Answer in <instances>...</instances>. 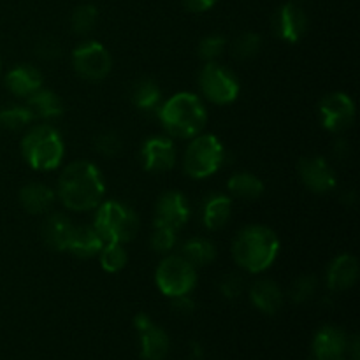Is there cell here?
Masks as SVG:
<instances>
[{"instance_id": "d590c367", "label": "cell", "mask_w": 360, "mask_h": 360, "mask_svg": "<svg viewBox=\"0 0 360 360\" xmlns=\"http://www.w3.org/2000/svg\"><path fill=\"white\" fill-rule=\"evenodd\" d=\"M243 288H245V280H243L239 274H229L224 278V281L220 283L221 294L227 299H236L241 295Z\"/></svg>"}, {"instance_id": "4dcf8cb0", "label": "cell", "mask_w": 360, "mask_h": 360, "mask_svg": "<svg viewBox=\"0 0 360 360\" xmlns=\"http://www.w3.org/2000/svg\"><path fill=\"white\" fill-rule=\"evenodd\" d=\"M260 46H262V41L257 34L253 32H246V34H241L232 44V55L238 60H248L253 58V56L259 53Z\"/></svg>"}, {"instance_id": "8992f818", "label": "cell", "mask_w": 360, "mask_h": 360, "mask_svg": "<svg viewBox=\"0 0 360 360\" xmlns=\"http://www.w3.org/2000/svg\"><path fill=\"white\" fill-rule=\"evenodd\" d=\"M224 144L213 134H202L192 141L185 153V172L200 179L214 174L224 162Z\"/></svg>"}, {"instance_id": "d6986e66", "label": "cell", "mask_w": 360, "mask_h": 360, "mask_svg": "<svg viewBox=\"0 0 360 360\" xmlns=\"http://www.w3.org/2000/svg\"><path fill=\"white\" fill-rule=\"evenodd\" d=\"M42 76L30 65H20L6 76V86L18 97H28L41 88Z\"/></svg>"}, {"instance_id": "4316f807", "label": "cell", "mask_w": 360, "mask_h": 360, "mask_svg": "<svg viewBox=\"0 0 360 360\" xmlns=\"http://www.w3.org/2000/svg\"><path fill=\"white\" fill-rule=\"evenodd\" d=\"M34 120L28 105H7L0 111V127L7 130H21Z\"/></svg>"}, {"instance_id": "74e56055", "label": "cell", "mask_w": 360, "mask_h": 360, "mask_svg": "<svg viewBox=\"0 0 360 360\" xmlns=\"http://www.w3.org/2000/svg\"><path fill=\"white\" fill-rule=\"evenodd\" d=\"M183 6L192 13H204L217 4V0H181Z\"/></svg>"}, {"instance_id": "f1b7e54d", "label": "cell", "mask_w": 360, "mask_h": 360, "mask_svg": "<svg viewBox=\"0 0 360 360\" xmlns=\"http://www.w3.org/2000/svg\"><path fill=\"white\" fill-rule=\"evenodd\" d=\"M98 253H101L102 269L108 271V273H118V271L125 267L127 260H129L127 252L118 243H108L105 246H102Z\"/></svg>"}, {"instance_id": "5bb4252c", "label": "cell", "mask_w": 360, "mask_h": 360, "mask_svg": "<svg viewBox=\"0 0 360 360\" xmlns=\"http://www.w3.org/2000/svg\"><path fill=\"white\" fill-rule=\"evenodd\" d=\"M302 183L315 193H329L336 186V174L322 157H309L299 164Z\"/></svg>"}, {"instance_id": "ab89813d", "label": "cell", "mask_w": 360, "mask_h": 360, "mask_svg": "<svg viewBox=\"0 0 360 360\" xmlns=\"http://www.w3.org/2000/svg\"><path fill=\"white\" fill-rule=\"evenodd\" d=\"M334 150H336L338 157L345 158V157H348V151H350V146H348L347 141H338V143L334 144Z\"/></svg>"}, {"instance_id": "83f0119b", "label": "cell", "mask_w": 360, "mask_h": 360, "mask_svg": "<svg viewBox=\"0 0 360 360\" xmlns=\"http://www.w3.org/2000/svg\"><path fill=\"white\" fill-rule=\"evenodd\" d=\"M132 95L134 104L143 111H148V109L157 108L158 101H160V88L151 79H143L136 84Z\"/></svg>"}, {"instance_id": "2e32d148", "label": "cell", "mask_w": 360, "mask_h": 360, "mask_svg": "<svg viewBox=\"0 0 360 360\" xmlns=\"http://www.w3.org/2000/svg\"><path fill=\"white\" fill-rule=\"evenodd\" d=\"M347 350V338L336 327H323L313 341V355L316 360H340Z\"/></svg>"}, {"instance_id": "f546056e", "label": "cell", "mask_w": 360, "mask_h": 360, "mask_svg": "<svg viewBox=\"0 0 360 360\" xmlns=\"http://www.w3.org/2000/svg\"><path fill=\"white\" fill-rule=\"evenodd\" d=\"M98 11L97 7L91 6V4H83V6L76 7L70 16V27L76 34H88V32L94 30L95 23H97Z\"/></svg>"}, {"instance_id": "484cf974", "label": "cell", "mask_w": 360, "mask_h": 360, "mask_svg": "<svg viewBox=\"0 0 360 360\" xmlns=\"http://www.w3.org/2000/svg\"><path fill=\"white\" fill-rule=\"evenodd\" d=\"M214 257H217V248L210 239H190L183 246V259L188 260L193 267L207 266V264L213 262Z\"/></svg>"}, {"instance_id": "e575fe53", "label": "cell", "mask_w": 360, "mask_h": 360, "mask_svg": "<svg viewBox=\"0 0 360 360\" xmlns=\"http://www.w3.org/2000/svg\"><path fill=\"white\" fill-rule=\"evenodd\" d=\"M95 148L104 157H115L122 150V141H120L118 134L104 132L95 139Z\"/></svg>"}, {"instance_id": "4fadbf2b", "label": "cell", "mask_w": 360, "mask_h": 360, "mask_svg": "<svg viewBox=\"0 0 360 360\" xmlns=\"http://www.w3.org/2000/svg\"><path fill=\"white\" fill-rule=\"evenodd\" d=\"M190 217V206L181 192H165L155 207V225L179 231L186 225Z\"/></svg>"}, {"instance_id": "6da1fadb", "label": "cell", "mask_w": 360, "mask_h": 360, "mask_svg": "<svg viewBox=\"0 0 360 360\" xmlns=\"http://www.w3.org/2000/svg\"><path fill=\"white\" fill-rule=\"evenodd\" d=\"M105 185L101 171L91 162H72L58 179V197L72 211H90L101 204Z\"/></svg>"}, {"instance_id": "1f68e13d", "label": "cell", "mask_w": 360, "mask_h": 360, "mask_svg": "<svg viewBox=\"0 0 360 360\" xmlns=\"http://www.w3.org/2000/svg\"><path fill=\"white\" fill-rule=\"evenodd\" d=\"M316 281L315 276H299L297 280L292 283L290 287V297L295 304H301V302H306L316 290Z\"/></svg>"}, {"instance_id": "cb8c5ba5", "label": "cell", "mask_w": 360, "mask_h": 360, "mask_svg": "<svg viewBox=\"0 0 360 360\" xmlns=\"http://www.w3.org/2000/svg\"><path fill=\"white\" fill-rule=\"evenodd\" d=\"M28 109L39 118H55L63 112V104L56 94L49 90H37L28 98Z\"/></svg>"}, {"instance_id": "52a82bcc", "label": "cell", "mask_w": 360, "mask_h": 360, "mask_svg": "<svg viewBox=\"0 0 360 360\" xmlns=\"http://www.w3.org/2000/svg\"><path fill=\"white\" fill-rule=\"evenodd\" d=\"M155 280L162 294L167 297L188 295V292H192V288L195 287V267L183 257H167L158 266Z\"/></svg>"}, {"instance_id": "ffe728a7", "label": "cell", "mask_w": 360, "mask_h": 360, "mask_svg": "<svg viewBox=\"0 0 360 360\" xmlns=\"http://www.w3.org/2000/svg\"><path fill=\"white\" fill-rule=\"evenodd\" d=\"M250 297H252L255 308L262 313H267V315H274L276 311H280L281 304H283L281 288L273 280L257 281L250 290Z\"/></svg>"}, {"instance_id": "8fae6325", "label": "cell", "mask_w": 360, "mask_h": 360, "mask_svg": "<svg viewBox=\"0 0 360 360\" xmlns=\"http://www.w3.org/2000/svg\"><path fill=\"white\" fill-rule=\"evenodd\" d=\"M134 326L141 334V355L144 360H164L167 357L171 343L165 330L155 326L144 313H139L134 319Z\"/></svg>"}, {"instance_id": "7c38bea8", "label": "cell", "mask_w": 360, "mask_h": 360, "mask_svg": "<svg viewBox=\"0 0 360 360\" xmlns=\"http://www.w3.org/2000/svg\"><path fill=\"white\" fill-rule=\"evenodd\" d=\"M274 34L287 42H297L308 30V16L299 4H283L273 16Z\"/></svg>"}, {"instance_id": "44dd1931", "label": "cell", "mask_w": 360, "mask_h": 360, "mask_svg": "<svg viewBox=\"0 0 360 360\" xmlns=\"http://www.w3.org/2000/svg\"><path fill=\"white\" fill-rule=\"evenodd\" d=\"M55 190L42 183H30L20 192V202L25 207V211L32 214H41L51 207L55 202Z\"/></svg>"}, {"instance_id": "9a60e30c", "label": "cell", "mask_w": 360, "mask_h": 360, "mask_svg": "<svg viewBox=\"0 0 360 360\" xmlns=\"http://www.w3.org/2000/svg\"><path fill=\"white\" fill-rule=\"evenodd\" d=\"M141 160L146 171L165 172L174 167L176 150L174 144L167 137H151L143 144Z\"/></svg>"}, {"instance_id": "d6a6232c", "label": "cell", "mask_w": 360, "mask_h": 360, "mask_svg": "<svg viewBox=\"0 0 360 360\" xmlns=\"http://www.w3.org/2000/svg\"><path fill=\"white\" fill-rule=\"evenodd\" d=\"M176 245V231L162 225H155L153 236H151V246L155 252L167 253L174 248Z\"/></svg>"}, {"instance_id": "d4e9b609", "label": "cell", "mask_w": 360, "mask_h": 360, "mask_svg": "<svg viewBox=\"0 0 360 360\" xmlns=\"http://www.w3.org/2000/svg\"><path fill=\"white\" fill-rule=\"evenodd\" d=\"M229 192L243 200H253L262 195L264 185L257 176L250 172H239L229 179Z\"/></svg>"}, {"instance_id": "5b68a950", "label": "cell", "mask_w": 360, "mask_h": 360, "mask_svg": "<svg viewBox=\"0 0 360 360\" xmlns=\"http://www.w3.org/2000/svg\"><path fill=\"white\" fill-rule=\"evenodd\" d=\"M94 227L104 243L123 245L136 236L139 220L129 206L116 200H108L98 206Z\"/></svg>"}, {"instance_id": "9c48e42d", "label": "cell", "mask_w": 360, "mask_h": 360, "mask_svg": "<svg viewBox=\"0 0 360 360\" xmlns=\"http://www.w3.org/2000/svg\"><path fill=\"white\" fill-rule=\"evenodd\" d=\"M111 55L102 44L94 41L83 42L72 53V65L81 77L88 81H101L111 70Z\"/></svg>"}, {"instance_id": "ba28073f", "label": "cell", "mask_w": 360, "mask_h": 360, "mask_svg": "<svg viewBox=\"0 0 360 360\" xmlns=\"http://www.w3.org/2000/svg\"><path fill=\"white\" fill-rule=\"evenodd\" d=\"M199 84L206 98L214 104H231L239 95V83L234 74L214 62L206 63L200 70Z\"/></svg>"}, {"instance_id": "30bf717a", "label": "cell", "mask_w": 360, "mask_h": 360, "mask_svg": "<svg viewBox=\"0 0 360 360\" xmlns=\"http://www.w3.org/2000/svg\"><path fill=\"white\" fill-rule=\"evenodd\" d=\"M320 118L330 132H343L354 123L355 104L347 94H330L320 102Z\"/></svg>"}, {"instance_id": "603a6c76", "label": "cell", "mask_w": 360, "mask_h": 360, "mask_svg": "<svg viewBox=\"0 0 360 360\" xmlns=\"http://www.w3.org/2000/svg\"><path fill=\"white\" fill-rule=\"evenodd\" d=\"M232 211V200L231 197L220 195V193H214L210 195L204 202V211H202V220L204 225L211 231H217L221 229L227 220L231 218Z\"/></svg>"}, {"instance_id": "8d00e7d4", "label": "cell", "mask_w": 360, "mask_h": 360, "mask_svg": "<svg viewBox=\"0 0 360 360\" xmlns=\"http://www.w3.org/2000/svg\"><path fill=\"white\" fill-rule=\"evenodd\" d=\"M35 51H37L41 58L55 60L56 56H60V44L55 39H44V41H41L35 46Z\"/></svg>"}, {"instance_id": "f35d334b", "label": "cell", "mask_w": 360, "mask_h": 360, "mask_svg": "<svg viewBox=\"0 0 360 360\" xmlns=\"http://www.w3.org/2000/svg\"><path fill=\"white\" fill-rule=\"evenodd\" d=\"M172 309L176 313H183V315H188L193 311V301L188 299V295H179V297H172Z\"/></svg>"}, {"instance_id": "277c9868", "label": "cell", "mask_w": 360, "mask_h": 360, "mask_svg": "<svg viewBox=\"0 0 360 360\" xmlns=\"http://www.w3.org/2000/svg\"><path fill=\"white\" fill-rule=\"evenodd\" d=\"M21 153L35 171H51L63 160L62 137L49 125L34 127L21 143Z\"/></svg>"}, {"instance_id": "ac0fdd59", "label": "cell", "mask_w": 360, "mask_h": 360, "mask_svg": "<svg viewBox=\"0 0 360 360\" xmlns=\"http://www.w3.org/2000/svg\"><path fill=\"white\" fill-rule=\"evenodd\" d=\"M104 246V241L98 236V232L95 231V227L90 225H79V227H74L70 232L69 243H67V252L74 253L76 257L81 259H88V257L97 255L98 252Z\"/></svg>"}, {"instance_id": "7a4b0ae2", "label": "cell", "mask_w": 360, "mask_h": 360, "mask_svg": "<svg viewBox=\"0 0 360 360\" xmlns=\"http://www.w3.org/2000/svg\"><path fill=\"white\" fill-rule=\"evenodd\" d=\"M278 252H280L278 236L262 225H250L243 229L232 246L236 262L248 273L266 271L274 262Z\"/></svg>"}, {"instance_id": "836d02e7", "label": "cell", "mask_w": 360, "mask_h": 360, "mask_svg": "<svg viewBox=\"0 0 360 360\" xmlns=\"http://www.w3.org/2000/svg\"><path fill=\"white\" fill-rule=\"evenodd\" d=\"M225 49V39L221 35H207L199 44V56L202 60H214Z\"/></svg>"}, {"instance_id": "7402d4cb", "label": "cell", "mask_w": 360, "mask_h": 360, "mask_svg": "<svg viewBox=\"0 0 360 360\" xmlns=\"http://www.w3.org/2000/svg\"><path fill=\"white\" fill-rule=\"evenodd\" d=\"M74 225L70 224L69 218L65 214H51V217L46 220L44 229H42V234H44L46 245L49 248L56 250V252H63L67 250V243H69L70 232H72Z\"/></svg>"}, {"instance_id": "3957f363", "label": "cell", "mask_w": 360, "mask_h": 360, "mask_svg": "<svg viewBox=\"0 0 360 360\" xmlns=\"http://www.w3.org/2000/svg\"><path fill=\"white\" fill-rule=\"evenodd\" d=\"M162 125L171 136L195 137L204 129L207 120L206 108L197 95L181 91L176 94L160 108Z\"/></svg>"}, {"instance_id": "e0dca14e", "label": "cell", "mask_w": 360, "mask_h": 360, "mask_svg": "<svg viewBox=\"0 0 360 360\" xmlns=\"http://www.w3.org/2000/svg\"><path fill=\"white\" fill-rule=\"evenodd\" d=\"M359 264L352 255H340L327 271V287L334 292H343L357 281Z\"/></svg>"}]
</instances>
